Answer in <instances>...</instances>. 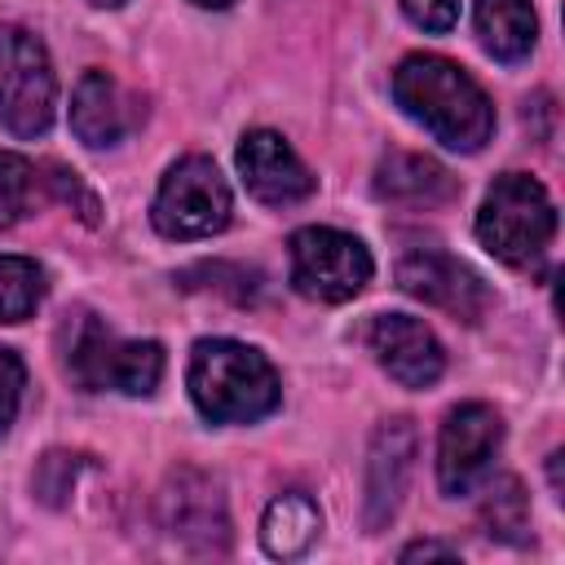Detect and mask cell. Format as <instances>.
I'll return each mask as SVG.
<instances>
[{"label":"cell","mask_w":565,"mask_h":565,"mask_svg":"<svg viewBox=\"0 0 565 565\" xmlns=\"http://www.w3.org/2000/svg\"><path fill=\"white\" fill-rule=\"evenodd\" d=\"M291 282L300 296L322 300V305L353 300L371 282V252L344 230H327V225L296 230L291 234Z\"/></svg>","instance_id":"5b68a950"},{"label":"cell","mask_w":565,"mask_h":565,"mask_svg":"<svg viewBox=\"0 0 565 565\" xmlns=\"http://www.w3.org/2000/svg\"><path fill=\"white\" fill-rule=\"evenodd\" d=\"M477 35L499 62H521L539 40L530 0H477Z\"/></svg>","instance_id":"2e32d148"},{"label":"cell","mask_w":565,"mask_h":565,"mask_svg":"<svg viewBox=\"0 0 565 565\" xmlns=\"http://www.w3.org/2000/svg\"><path fill=\"white\" fill-rule=\"evenodd\" d=\"M88 4H119V0H88Z\"/></svg>","instance_id":"484cf974"},{"label":"cell","mask_w":565,"mask_h":565,"mask_svg":"<svg viewBox=\"0 0 565 565\" xmlns=\"http://www.w3.org/2000/svg\"><path fill=\"white\" fill-rule=\"evenodd\" d=\"M49 172H53L49 181H53V190H57V199H66V203H71V199H79V207H84V216H88V221H97V199H93V194H88V190L79 185V177H75V172H66V168H57V163H53Z\"/></svg>","instance_id":"603a6c76"},{"label":"cell","mask_w":565,"mask_h":565,"mask_svg":"<svg viewBox=\"0 0 565 565\" xmlns=\"http://www.w3.org/2000/svg\"><path fill=\"white\" fill-rule=\"evenodd\" d=\"M238 172H243V185H247L260 203H274V207L296 203V199H305V194L313 190L309 168H305V163L296 159V150H291L278 132H269V128H256V132H247V137L238 141Z\"/></svg>","instance_id":"4fadbf2b"},{"label":"cell","mask_w":565,"mask_h":565,"mask_svg":"<svg viewBox=\"0 0 565 565\" xmlns=\"http://www.w3.org/2000/svg\"><path fill=\"white\" fill-rule=\"evenodd\" d=\"M190 397L212 424H252L282 397L274 366L238 340H199L190 353Z\"/></svg>","instance_id":"7a4b0ae2"},{"label":"cell","mask_w":565,"mask_h":565,"mask_svg":"<svg viewBox=\"0 0 565 565\" xmlns=\"http://www.w3.org/2000/svg\"><path fill=\"white\" fill-rule=\"evenodd\" d=\"M481 525L499 543H525L530 539V499L516 477H494L481 494Z\"/></svg>","instance_id":"ac0fdd59"},{"label":"cell","mask_w":565,"mask_h":565,"mask_svg":"<svg viewBox=\"0 0 565 565\" xmlns=\"http://www.w3.org/2000/svg\"><path fill=\"white\" fill-rule=\"evenodd\" d=\"M71 375L93 393L115 388L128 397H146L163 375V349L154 340H119L88 318L71 344Z\"/></svg>","instance_id":"52a82bcc"},{"label":"cell","mask_w":565,"mask_h":565,"mask_svg":"<svg viewBox=\"0 0 565 565\" xmlns=\"http://www.w3.org/2000/svg\"><path fill=\"white\" fill-rule=\"evenodd\" d=\"M415 468V428L411 419H388L371 437L366 455V530H384L402 508Z\"/></svg>","instance_id":"7c38bea8"},{"label":"cell","mask_w":565,"mask_h":565,"mask_svg":"<svg viewBox=\"0 0 565 565\" xmlns=\"http://www.w3.org/2000/svg\"><path fill=\"white\" fill-rule=\"evenodd\" d=\"M503 441V419L486 402H463L446 415L437 441V481L446 494H468Z\"/></svg>","instance_id":"9c48e42d"},{"label":"cell","mask_w":565,"mask_h":565,"mask_svg":"<svg viewBox=\"0 0 565 565\" xmlns=\"http://www.w3.org/2000/svg\"><path fill=\"white\" fill-rule=\"evenodd\" d=\"M22 380H26V371H22V362L9 353V349H0V433L13 424V415H18V397H22Z\"/></svg>","instance_id":"7402d4cb"},{"label":"cell","mask_w":565,"mask_h":565,"mask_svg":"<svg viewBox=\"0 0 565 565\" xmlns=\"http://www.w3.org/2000/svg\"><path fill=\"white\" fill-rule=\"evenodd\" d=\"M230 225V185L212 159L190 154L168 168L154 194V230L168 238H207Z\"/></svg>","instance_id":"8992f818"},{"label":"cell","mask_w":565,"mask_h":565,"mask_svg":"<svg viewBox=\"0 0 565 565\" xmlns=\"http://www.w3.org/2000/svg\"><path fill=\"white\" fill-rule=\"evenodd\" d=\"M402 9H406V18L415 26L437 31V35L459 22V0H402Z\"/></svg>","instance_id":"44dd1931"},{"label":"cell","mask_w":565,"mask_h":565,"mask_svg":"<svg viewBox=\"0 0 565 565\" xmlns=\"http://www.w3.org/2000/svg\"><path fill=\"white\" fill-rule=\"evenodd\" d=\"M322 530V516L313 508V499L305 494H278L269 508H265V521H260V543L269 556H300Z\"/></svg>","instance_id":"e0dca14e"},{"label":"cell","mask_w":565,"mask_h":565,"mask_svg":"<svg viewBox=\"0 0 565 565\" xmlns=\"http://www.w3.org/2000/svg\"><path fill=\"white\" fill-rule=\"evenodd\" d=\"M44 296V269L26 256H0V322H22Z\"/></svg>","instance_id":"d6986e66"},{"label":"cell","mask_w":565,"mask_h":565,"mask_svg":"<svg viewBox=\"0 0 565 565\" xmlns=\"http://www.w3.org/2000/svg\"><path fill=\"white\" fill-rule=\"evenodd\" d=\"M428 556L455 561L459 552H455V547H446V543H411V547H402V561H428Z\"/></svg>","instance_id":"cb8c5ba5"},{"label":"cell","mask_w":565,"mask_h":565,"mask_svg":"<svg viewBox=\"0 0 565 565\" xmlns=\"http://www.w3.org/2000/svg\"><path fill=\"white\" fill-rule=\"evenodd\" d=\"M552 234H556V207L534 177L503 172L486 190V203L477 212V238L490 256H499L503 265L530 269L543 260Z\"/></svg>","instance_id":"3957f363"},{"label":"cell","mask_w":565,"mask_h":565,"mask_svg":"<svg viewBox=\"0 0 565 565\" xmlns=\"http://www.w3.org/2000/svg\"><path fill=\"white\" fill-rule=\"evenodd\" d=\"M194 4H203V9H225L230 0H194Z\"/></svg>","instance_id":"d4e9b609"},{"label":"cell","mask_w":565,"mask_h":565,"mask_svg":"<svg viewBox=\"0 0 565 565\" xmlns=\"http://www.w3.org/2000/svg\"><path fill=\"white\" fill-rule=\"evenodd\" d=\"M57 79L44 44L22 26H0V124L13 137H40L53 124Z\"/></svg>","instance_id":"277c9868"},{"label":"cell","mask_w":565,"mask_h":565,"mask_svg":"<svg viewBox=\"0 0 565 565\" xmlns=\"http://www.w3.org/2000/svg\"><path fill=\"white\" fill-rule=\"evenodd\" d=\"M31 194H35V168L22 154L0 150V230L26 216Z\"/></svg>","instance_id":"ffe728a7"},{"label":"cell","mask_w":565,"mask_h":565,"mask_svg":"<svg viewBox=\"0 0 565 565\" xmlns=\"http://www.w3.org/2000/svg\"><path fill=\"white\" fill-rule=\"evenodd\" d=\"M393 97L415 124H424L450 150H468L472 154L494 132L490 97L477 88V79L463 66H455V62H446L437 53L406 57L397 66V75H393Z\"/></svg>","instance_id":"6da1fadb"},{"label":"cell","mask_w":565,"mask_h":565,"mask_svg":"<svg viewBox=\"0 0 565 565\" xmlns=\"http://www.w3.org/2000/svg\"><path fill=\"white\" fill-rule=\"evenodd\" d=\"M380 366L402 384V388H428L437 384L441 366H446V353L437 344V335L411 318V313H380L366 331Z\"/></svg>","instance_id":"8fae6325"},{"label":"cell","mask_w":565,"mask_h":565,"mask_svg":"<svg viewBox=\"0 0 565 565\" xmlns=\"http://www.w3.org/2000/svg\"><path fill=\"white\" fill-rule=\"evenodd\" d=\"M375 194L388 203H402V207H437L459 194V181L428 154L393 150L375 168Z\"/></svg>","instance_id":"9a60e30c"},{"label":"cell","mask_w":565,"mask_h":565,"mask_svg":"<svg viewBox=\"0 0 565 565\" xmlns=\"http://www.w3.org/2000/svg\"><path fill=\"white\" fill-rule=\"evenodd\" d=\"M397 287L433 309H446L459 322H477L490 305L486 282L446 252H411L397 265Z\"/></svg>","instance_id":"30bf717a"},{"label":"cell","mask_w":565,"mask_h":565,"mask_svg":"<svg viewBox=\"0 0 565 565\" xmlns=\"http://www.w3.org/2000/svg\"><path fill=\"white\" fill-rule=\"evenodd\" d=\"M159 516H163V530L199 556H221L230 547V516H225L221 481L199 468H177L163 481Z\"/></svg>","instance_id":"ba28073f"},{"label":"cell","mask_w":565,"mask_h":565,"mask_svg":"<svg viewBox=\"0 0 565 565\" xmlns=\"http://www.w3.org/2000/svg\"><path fill=\"white\" fill-rule=\"evenodd\" d=\"M137 119L141 110L106 71H84L71 97V128L84 146H115L119 137L132 132Z\"/></svg>","instance_id":"5bb4252c"}]
</instances>
